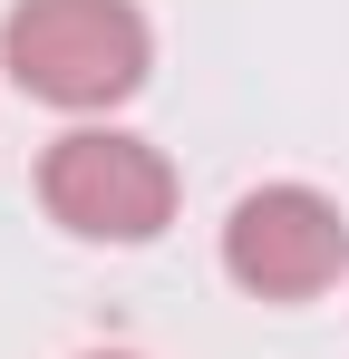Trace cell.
Wrapping results in <instances>:
<instances>
[{
    "instance_id": "6da1fadb",
    "label": "cell",
    "mask_w": 349,
    "mask_h": 359,
    "mask_svg": "<svg viewBox=\"0 0 349 359\" xmlns=\"http://www.w3.org/2000/svg\"><path fill=\"white\" fill-rule=\"evenodd\" d=\"M146 10L136 0H20L0 20V68L49 107H116L146 88Z\"/></svg>"
},
{
    "instance_id": "7a4b0ae2",
    "label": "cell",
    "mask_w": 349,
    "mask_h": 359,
    "mask_svg": "<svg viewBox=\"0 0 349 359\" xmlns=\"http://www.w3.org/2000/svg\"><path fill=\"white\" fill-rule=\"evenodd\" d=\"M39 204L78 243H156L174 214V165L146 136H116V126H68L49 156H39Z\"/></svg>"
},
{
    "instance_id": "3957f363",
    "label": "cell",
    "mask_w": 349,
    "mask_h": 359,
    "mask_svg": "<svg viewBox=\"0 0 349 359\" xmlns=\"http://www.w3.org/2000/svg\"><path fill=\"white\" fill-rule=\"evenodd\" d=\"M340 262H349V224L310 184H252L224 224V272L252 301H310L340 282Z\"/></svg>"
},
{
    "instance_id": "277c9868",
    "label": "cell",
    "mask_w": 349,
    "mask_h": 359,
    "mask_svg": "<svg viewBox=\"0 0 349 359\" xmlns=\"http://www.w3.org/2000/svg\"><path fill=\"white\" fill-rule=\"evenodd\" d=\"M88 359H136V350H88Z\"/></svg>"
}]
</instances>
